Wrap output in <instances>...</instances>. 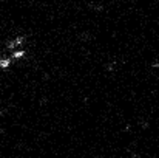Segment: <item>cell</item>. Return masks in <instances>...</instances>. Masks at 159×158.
Listing matches in <instances>:
<instances>
[{
    "instance_id": "obj_1",
    "label": "cell",
    "mask_w": 159,
    "mask_h": 158,
    "mask_svg": "<svg viewBox=\"0 0 159 158\" xmlns=\"http://www.w3.org/2000/svg\"><path fill=\"white\" fill-rule=\"evenodd\" d=\"M25 42H26V37L25 36H16L14 39H11V41L6 42V48H8V51H12V50L22 48L25 45Z\"/></svg>"
},
{
    "instance_id": "obj_2",
    "label": "cell",
    "mask_w": 159,
    "mask_h": 158,
    "mask_svg": "<svg viewBox=\"0 0 159 158\" xmlns=\"http://www.w3.org/2000/svg\"><path fill=\"white\" fill-rule=\"evenodd\" d=\"M12 65V59L9 56H2L0 57V70H8Z\"/></svg>"
}]
</instances>
